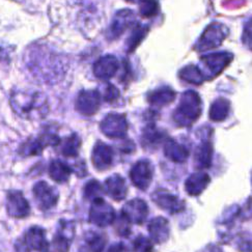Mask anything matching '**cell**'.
Returning <instances> with one entry per match:
<instances>
[{"instance_id":"obj_1","label":"cell","mask_w":252,"mask_h":252,"mask_svg":"<svg viewBox=\"0 0 252 252\" xmlns=\"http://www.w3.org/2000/svg\"><path fill=\"white\" fill-rule=\"evenodd\" d=\"M14 112L25 120H41L49 110L46 95L33 90H17L9 96Z\"/></svg>"},{"instance_id":"obj_2","label":"cell","mask_w":252,"mask_h":252,"mask_svg":"<svg viewBox=\"0 0 252 252\" xmlns=\"http://www.w3.org/2000/svg\"><path fill=\"white\" fill-rule=\"evenodd\" d=\"M201 114V100L194 91H187L181 96L180 104L173 113V121L179 127H190Z\"/></svg>"},{"instance_id":"obj_3","label":"cell","mask_w":252,"mask_h":252,"mask_svg":"<svg viewBox=\"0 0 252 252\" xmlns=\"http://www.w3.org/2000/svg\"><path fill=\"white\" fill-rule=\"evenodd\" d=\"M61 143V138L57 134L50 131L44 132L37 138H29L19 149V154L23 157H31L41 155L48 147H55Z\"/></svg>"},{"instance_id":"obj_4","label":"cell","mask_w":252,"mask_h":252,"mask_svg":"<svg viewBox=\"0 0 252 252\" xmlns=\"http://www.w3.org/2000/svg\"><path fill=\"white\" fill-rule=\"evenodd\" d=\"M89 221L92 224L106 227L111 225L115 221V211L111 205L106 202L102 197L93 200L90 209Z\"/></svg>"},{"instance_id":"obj_5","label":"cell","mask_w":252,"mask_h":252,"mask_svg":"<svg viewBox=\"0 0 252 252\" xmlns=\"http://www.w3.org/2000/svg\"><path fill=\"white\" fill-rule=\"evenodd\" d=\"M228 34V28L221 23H212L203 32L197 42L196 49L198 51H207L213 48L219 47Z\"/></svg>"},{"instance_id":"obj_6","label":"cell","mask_w":252,"mask_h":252,"mask_svg":"<svg viewBox=\"0 0 252 252\" xmlns=\"http://www.w3.org/2000/svg\"><path fill=\"white\" fill-rule=\"evenodd\" d=\"M100 129L108 138L123 139L127 136L129 125L124 114L110 113L101 122Z\"/></svg>"},{"instance_id":"obj_7","label":"cell","mask_w":252,"mask_h":252,"mask_svg":"<svg viewBox=\"0 0 252 252\" xmlns=\"http://www.w3.org/2000/svg\"><path fill=\"white\" fill-rule=\"evenodd\" d=\"M152 200L163 211L170 215L178 214L186 208V203L179 196L172 194L166 189H158L152 194Z\"/></svg>"},{"instance_id":"obj_8","label":"cell","mask_w":252,"mask_h":252,"mask_svg":"<svg viewBox=\"0 0 252 252\" xmlns=\"http://www.w3.org/2000/svg\"><path fill=\"white\" fill-rule=\"evenodd\" d=\"M34 200L37 208L42 211H48L57 205L58 192L45 181L34 184L32 188Z\"/></svg>"},{"instance_id":"obj_9","label":"cell","mask_w":252,"mask_h":252,"mask_svg":"<svg viewBox=\"0 0 252 252\" xmlns=\"http://www.w3.org/2000/svg\"><path fill=\"white\" fill-rule=\"evenodd\" d=\"M6 212L15 219H24L31 215V205L21 191L11 190L7 192Z\"/></svg>"},{"instance_id":"obj_10","label":"cell","mask_w":252,"mask_h":252,"mask_svg":"<svg viewBox=\"0 0 252 252\" xmlns=\"http://www.w3.org/2000/svg\"><path fill=\"white\" fill-rule=\"evenodd\" d=\"M154 177V167L149 160H139L130 170V179L133 185L139 190H147Z\"/></svg>"},{"instance_id":"obj_11","label":"cell","mask_w":252,"mask_h":252,"mask_svg":"<svg viewBox=\"0 0 252 252\" xmlns=\"http://www.w3.org/2000/svg\"><path fill=\"white\" fill-rule=\"evenodd\" d=\"M149 206L141 198H134L125 203L122 214L130 223L137 225L143 224L149 216Z\"/></svg>"},{"instance_id":"obj_12","label":"cell","mask_w":252,"mask_h":252,"mask_svg":"<svg viewBox=\"0 0 252 252\" xmlns=\"http://www.w3.org/2000/svg\"><path fill=\"white\" fill-rule=\"evenodd\" d=\"M23 248L27 251L49 252L50 243L46 238V230L41 226H32L23 237Z\"/></svg>"},{"instance_id":"obj_13","label":"cell","mask_w":252,"mask_h":252,"mask_svg":"<svg viewBox=\"0 0 252 252\" xmlns=\"http://www.w3.org/2000/svg\"><path fill=\"white\" fill-rule=\"evenodd\" d=\"M101 105V94L96 90L82 91L76 100V110L85 116L98 112Z\"/></svg>"},{"instance_id":"obj_14","label":"cell","mask_w":252,"mask_h":252,"mask_svg":"<svg viewBox=\"0 0 252 252\" xmlns=\"http://www.w3.org/2000/svg\"><path fill=\"white\" fill-rule=\"evenodd\" d=\"M200 61L207 69L209 76L211 78H214L228 66L232 61V54L229 52L212 53L202 56Z\"/></svg>"},{"instance_id":"obj_15","label":"cell","mask_w":252,"mask_h":252,"mask_svg":"<svg viewBox=\"0 0 252 252\" xmlns=\"http://www.w3.org/2000/svg\"><path fill=\"white\" fill-rule=\"evenodd\" d=\"M114 152L110 145L102 141H98L94 144L92 153V162L96 170H108L112 166Z\"/></svg>"},{"instance_id":"obj_16","label":"cell","mask_w":252,"mask_h":252,"mask_svg":"<svg viewBox=\"0 0 252 252\" xmlns=\"http://www.w3.org/2000/svg\"><path fill=\"white\" fill-rule=\"evenodd\" d=\"M75 227L72 222L61 221V225L52 241V252H69L74 239Z\"/></svg>"},{"instance_id":"obj_17","label":"cell","mask_w":252,"mask_h":252,"mask_svg":"<svg viewBox=\"0 0 252 252\" xmlns=\"http://www.w3.org/2000/svg\"><path fill=\"white\" fill-rule=\"evenodd\" d=\"M120 63L113 55H105L99 58L94 64V74L101 80H108L119 71Z\"/></svg>"},{"instance_id":"obj_18","label":"cell","mask_w":252,"mask_h":252,"mask_svg":"<svg viewBox=\"0 0 252 252\" xmlns=\"http://www.w3.org/2000/svg\"><path fill=\"white\" fill-rule=\"evenodd\" d=\"M148 230L152 242L156 244L165 243L170 236L169 222L164 217H156L152 219L148 224Z\"/></svg>"},{"instance_id":"obj_19","label":"cell","mask_w":252,"mask_h":252,"mask_svg":"<svg viewBox=\"0 0 252 252\" xmlns=\"http://www.w3.org/2000/svg\"><path fill=\"white\" fill-rule=\"evenodd\" d=\"M105 193L115 201H122L128 194V187L125 179L119 173H114L105 181Z\"/></svg>"},{"instance_id":"obj_20","label":"cell","mask_w":252,"mask_h":252,"mask_svg":"<svg viewBox=\"0 0 252 252\" xmlns=\"http://www.w3.org/2000/svg\"><path fill=\"white\" fill-rule=\"evenodd\" d=\"M211 183V178L205 171H197L192 173L185 182V190L191 196H198L205 191L209 184Z\"/></svg>"},{"instance_id":"obj_21","label":"cell","mask_w":252,"mask_h":252,"mask_svg":"<svg viewBox=\"0 0 252 252\" xmlns=\"http://www.w3.org/2000/svg\"><path fill=\"white\" fill-rule=\"evenodd\" d=\"M163 150L165 157L174 163L186 162L190 156V152L187 147L171 138H168L164 142Z\"/></svg>"},{"instance_id":"obj_22","label":"cell","mask_w":252,"mask_h":252,"mask_svg":"<svg viewBox=\"0 0 252 252\" xmlns=\"http://www.w3.org/2000/svg\"><path fill=\"white\" fill-rule=\"evenodd\" d=\"M135 21V16L133 11L130 9H123L115 15L113 22L110 26V35L112 38H118L122 33L125 32L126 29L132 26Z\"/></svg>"},{"instance_id":"obj_23","label":"cell","mask_w":252,"mask_h":252,"mask_svg":"<svg viewBox=\"0 0 252 252\" xmlns=\"http://www.w3.org/2000/svg\"><path fill=\"white\" fill-rule=\"evenodd\" d=\"M176 99V92L168 86H162L151 92L148 94L149 103L156 108H161L169 105Z\"/></svg>"},{"instance_id":"obj_24","label":"cell","mask_w":252,"mask_h":252,"mask_svg":"<svg viewBox=\"0 0 252 252\" xmlns=\"http://www.w3.org/2000/svg\"><path fill=\"white\" fill-rule=\"evenodd\" d=\"M213 154H214V148L212 141L210 139H203L195 150L194 161L196 166L200 169L211 167Z\"/></svg>"},{"instance_id":"obj_25","label":"cell","mask_w":252,"mask_h":252,"mask_svg":"<svg viewBox=\"0 0 252 252\" xmlns=\"http://www.w3.org/2000/svg\"><path fill=\"white\" fill-rule=\"evenodd\" d=\"M73 169L62 160H52L48 168V173L52 181L58 184L66 183L70 180Z\"/></svg>"},{"instance_id":"obj_26","label":"cell","mask_w":252,"mask_h":252,"mask_svg":"<svg viewBox=\"0 0 252 252\" xmlns=\"http://www.w3.org/2000/svg\"><path fill=\"white\" fill-rule=\"evenodd\" d=\"M165 138V133L159 130L154 124L149 125L142 132V144L145 148H157Z\"/></svg>"},{"instance_id":"obj_27","label":"cell","mask_w":252,"mask_h":252,"mask_svg":"<svg viewBox=\"0 0 252 252\" xmlns=\"http://www.w3.org/2000/svg\"><path fill=\"white\" fill-rule=\"evenodd\" d=\"M230 111V103L224 98H218L213 102L210 108L209 116L213 122L224 121Z\"/></svg>"},{"instance_id":"obj_28","label":"cell","mask_w":252,"mask_h":252,"mask_svg":"<svg viewBox=\"0 0 252 252\" xmlns=\"http://www.w3.org/2000/svg\"><path fill=\"white\" fill-rule=\"evenodd\" d=\"M81 139L77 134H72L69 137L64 138L63 142L60 143L61 153L63 156L66 158H75L79 155L81 149Z\"/></svg>"},{"instance_id":"obj_29","label":"cell","mask_w":252,"mask_h":252,"mask_svg":"<svg viewBox=\"0 0 252 252\" xmlns=\"http://www.w3.org/2000/svg\"><path fill=\"white\" fill-rule=\"evenodd\" d=\"M85 244L90 252H103L106 243H107V237L101 232L90 230L85 234Z\"/></svg>"},{"instance_id":"obj_30","label":"cell","mask_w":252,"mask_h":252,"mask_svg":"<svg viewBox=\"0 0 252 252\" xmlns=\"http://www.w3.org/2000/svg\"><path fill=\"white\" fill-rule=\"evenodd\" d=\"M180 77L182 80L194 85H200L206 80L205 75L194 64H190L183 67L180 71Z\"/></svg>"},{"instance_id":"obj_31","label":"cell","mask_w":252,"mask_h":252,"mask_svg":"<svg viewBox=\"0 0 252 252\" xmlns=\"http://www.w3.org/2000/svg\"><path fill=\"white\" fill-rule=\"evenodd\" d=\"M148 28H149L148 26H142L140 24H137L134 27L133 32L127 41V47H128L129 53L133 52L140 45V43L142 42V40L148 33V31H149Z\"/></svg>"},{"instance_id":"obj_32","label":"cell","mask_w":252,"mask_h":252,"mask_svg":"<svg viewBox=\"0 0 252 252\" xmlns=\"http://www.w3.org/2000/svg\"><path fill=\"white\" fill-rule=\"evenodd\" d=\"M104 193V187L101 185V183L96 180H91L90 182H87L83 189V194L85 199L92 201L96 198H101Z\"/></svg>"},{"instance_id":"obj_33","label":"cell","mask_w":252,"mask_h":252,"mask_svg":"<svg viewBox=\"0 0 252 252\" xmlns=\"http://www.w3.org/2000/svg\"><path fill=\"white\" fill-rule=\"evenodd\" d=\"M132 252H154V243L151 239L140 235L133 242Z\"/></svg>"},{"instance_id":"obj_34","label":"cell","mask_w":252,"mask_h":252,"mask_svg":"<svg viewBox=\"0 0 252 252\" xmlns=\"http://www.w3.org/2000/svg\"><path fill=\"white\" fill-rule=\"evenodd\" d=\"M159 11V4L157 0H143L140 5L139 13L144 18H151L156 16Z\"/></svg>"},{"instance_id":"obj_35","label":"cell","mask_w":252,"mask_h":252,"mask_svg":"<svg viewBox=\"0 0 252 252\" xmlns=\"http://www.w3.org/2000/svg\"><path fill=\"white\" fill-rule=\"evenodd\" d=\"M115 230L118 232V235L120 237H125L127 238L131 234V223L126 219L123 215L119 218V220L116 221V225H115Z\"/></svg>"},{"instance_id":"obj_36","label":"cell","mask_w":252,"mask_h":252,"mask_svg":"<svg viewBox=\"0 0 252 252\" xmlns=\"http://www.w3.org/2000/svg\"><path fill=\"white\" fill-rule=\"evenodd\" d=\"M120 96V91L116 89V87L114 85H111L109 84L107 86V89L105 90V94H104V100L106 102H114L119 99Z\"/></svg>"},{"instance_id":"obj_37","label":"cell","mask_w":252,"mask_h":252,"mask_svg":"<svg viewBox=\"0 0 252 252\" xmlns=\"http://www.w3.org/2000/svg\"><path fill=\"white\" fill-rule=\"evenodd\" d=\"M107 252H127V249L123 243H115L109 247Z\"/></svg>"},{"instance_id":"obj_38","label":"cell","mask_w":252,"mask_h":252,"mask_svg":"<svg viewBox=\"0 0 252 252\" xmlns=\"http://www.w3.org/2000/svg\"><path fill=\"white\" fill-rule=\"evenodd\" d=\"M206 252H223L218 246L215 245H210L206 248Z\"/></svg>"},{"instance_id":"obj_39","label":"cell","mask_w":252,"mask_h":252,"mask_svg":"<svg viewBox=\"0 0 252 252\" xmlns=\"http://www.w3.org/2000/svg\"><path fill=\"white\" fill-rule=\"evenodd\" d=\"M6 57V54H5V51L3 50V48L0 47V61L4 60V58Z\"/></svg>"},{"instance_id":"obj_40","label":"cell","mask_w":252,"mask_h":252,"mask_svg":"<svg viewBox=\"0 0 252 252\" xmlns=\"http://www.w3.org/2000/svg\"><path fill=\"white\" fill-rule=\"evenodd\" d=\"M126 1H129V2H132V3H141L143 0H126Z\"/></svg>"}]
</instances>
